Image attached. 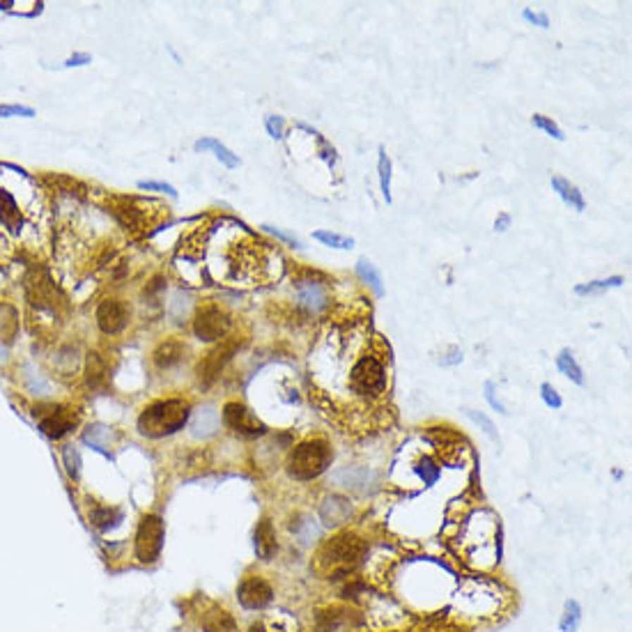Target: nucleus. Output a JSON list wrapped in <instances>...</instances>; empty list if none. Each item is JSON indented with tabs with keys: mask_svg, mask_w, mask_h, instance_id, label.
I'll return each instance as SVG.
<instances>
[{
	"mask_svg": "<svg viewBox=\"0 0 632 632\" xmlns=\"http://www.w3.org/2000/svg\"><path fill=\"white\" fill-rule=\"evenodd\" d=\"M579 621H582V609L575 600H568L564 607V616H561L559 628L561 632H575L579 628Z\"/></svg>",
	"mask_w": 632,
	"mask_h": 632,
	"instance_id": "393cba45",
	"label": "nucleus"
},
{
	"mask_svg": "<svg viewBox=\"0 0 632 632\" xmlns=\"http://www.w3.org/2000/svg\"><path fill=\"white\" fill-rule=\"evenodd\" d=\"M237 598L247 609H262L265 605L271 602L274 591L265 577L260 575H249L242 579V584L237 586Z\"/></svg>",
	"mask_w": 632,
	"mask_h": 632,
	"instance_id": "9d476101",
	"label": "nucleus"
},
{
	"mask_svg": "<svg viewBox=\"0 0 632 632\" xmlns=\"http://www.w3.org/2000/svg\"><path fill=\"white\" fill-rule=\"evenodd\" d=\"M63 462H65L67 473L74 481L81 476V455H78V451L74 449V446H65L63 449Z\"/></svg>",
	"mask_w": 632,
	"mask_h": 632,
	"instance_id": "c756f323",
	"label": "nucleus"
},
{
	"mask_svg": "<svg viewBox=\"0 0 632 632\" xmlns=\"http://www.w3.org/2000/svg\"><path fill=\"white\" fill-rule=\"evenodd\" d=\"M223 423L235 430V433H242V435H262L265 433V426H262V421L253 414V411L249 407H244L242 402H225L223 407Z\"/></svg>",
	"mask_w": 632,
	"mask_h": 632,
	"instance_id": "9b49d317",
	"label": "nucleus"
},
{
	"mask_svg": "<svg viewBox=\"0 0 632 632\" xmlns=\"http://www.w3.org/2000/svg\"><path fill=\"white\" fill-rule=\"evenodd\" d=\"M311 389L343 433H373L391 414L389 345L364 320L331 324L311 354Z\"/></svg>",
	"mask_w": 632,
	"mask_h": 632,
	"instance_id": "f257e3e1",
	"label": "nucleus"
},
{
	"mask_svg": "<svg viewBox=\"0 0 632 632\" xmlns=\"http://www.w3.org/2000/svg\"><path fill=\"white\" fill-rule=\"evenodd\" d=\"M138 189H143V191H159V193H168L171 198H175L178 196V191H175L171 184H166V182H138Z\"/></svg>",
	"mask_w": 632,
	"mask_h": 632,
	"instance_id": "c9c22d12",
	"label": "nucleus"
},
{
	"mask_svg": "<svg viewBox=\"0 0 632 632\" xmlns=\"http://www.w3.org/2000/svg\"><path fill=\"white\" fill-rule=\"evenodd\" d=\"M184 352H187V347H184L182 340L168 338V340H163V343L154 349L152 361L159 366V368H171V366H175V364L180 361V359L184 357Z\"/></svg>",
	"mask_w": 632,
	"mask_h": 632,
	"instance_id": "dca6fc26",
	"label": "nucleus"
},
{
	"mask_svg": "<svg viewBox=\"0 0 632 632\" xmlns=\"http://www.w3.org/2000/svg\"><path fill=\"white\" fill-rule=\"evenodd\" d=\"M104 440H111L109 428H104V426H92V428H87V430H85V435H83V442H85V444H92L94 449H99V451H104Z\"/></svg>",
	"mask_w": 632,
	"mask_h": 632,
	"instance_id": "2f4dec72",
	"label": "nucleus"
},
{
	"mask_svg": "<svg viewBox=\"0 0 632 632\" xmlns=\"http://www.w3.org/2000/svg\"><path fill=\"white\" fill-rule=\"evenodd\" d=\"M508 595L488 579H467L458 593V609L469 619H492L506 607Z\"/></svg>",
	"mask_w": 632,
	"mask_h": 632,
	"instance_id": "20e7f679",
	"label": "nucleus"
},
{
	"mask_svg": "<svg viewBox=\"0 0 632 632\" xmlns=\"http://www.w3.org/2000/svg\"><path fill=\"white\" fill-rule=\"evenodd\" d=\"M464 411H467V416H469L471 421H476V423H478L483 430H485V433H488L490 437H497L495 423H492V421H490L485 414H483V411H473V409H464Z\"/></svg>",
	"mask_w": 632,
	"mask_h": 632,
	"instance_id": "72a5a7b5",
	"label": "nucleus"
},
{
	"mask_svg": "<svg viewBox=\"0 0 632 632\" xmlns=\"http://www.w3.org/2000/svg\"><path fill=\"white\" fill-rule=\"evenodd\" d=\"M313 237L322 244H327V247L331 249H352L354 247V240H349V237H343V235H336V233H327V230H318L313 233Z\"/></svg>",
	"mask_w": 632,
	"mask_h": 632,
	"instance_id": "cd10ccee",
	"label": "nucleus"
},
{
	"mask_svg": "<svg viewBox=\"0 0 632 632\" xmlns=\"http://www.w3.org/2000/svg\"><path fill=\"white\" fill-rule=\"evenodd\" d=\"M35 419L39 421L42 433L51 440H60L78 423V409L69 405H49L35 409Z\"/></svg>",
	"mask_w": 632,
	"mask_h": 632,
	"instance_id": "0eeeda50",
	"label": "nucleus"
},
{
	"mask_svg": "<svg viewBox=\"0 0 632 632\" xmlns=\"http://www.w3.org/2000/svg\"><path fill=\"white\" fill-rule=\"evenodd\" d=\"M5 357H7V349H5L3 343H0V361H5Z\"/></svg>",
	"mask_w": 632,
	"mask_h": 632,
	"instance_id": "a18cd8bd",
	"label": "nucleus"
},
{
	"mask_svg": "<svg viewBox=\"0 0 632 632\" xmlns=\"http://www.w3.org/2000/svg\"><path fill=\"white\" fill-rule=\"evenodd\" d=\"M531 122H533V125H536L538 129L545 131V134H550L552 138H557V140H564V138H566V136H564V131H561V129L554 125V122H552L550 118H545V116H533Z\"/></svg>",
	"mask_w": 632,
	"mask_h": 632,
	"instance_id": "473e14b6",
	"label": "nucleus"
},
{
	"mask_svg": "<svg viewBox=\"0 0 632 632\" xmlns=\"http://www.w3.org/2000/svg\"><path fill=\"white\" fill-rule=\"evenodd\" d=\"M90 60H92V58L87 56V54H76V56H72V58L67 60L65 67H81V65H87V63H90Z\"/></svg>",
	"mask_w": 632,
	"mask_h": 632,
	"instance_id": "a19ab883",
	"label": "nucleus"
},
{
	"mask_svg": "<svg viewBox=\"0 0 632 632\" xmlns=\"http://www.w3.org/2000/svg\"><path fill=\"white\" fill-rule=\"evenodd\" d=\"M19 331V313L10 304H0V343H10Z\"/></svg>",
	"mask_w": 632,
	"mask_h": 632,
	"instance_id": "aec40b11",
	"label": "nucleus"
},
{
	"mask_svg": "<svg viewBox=\"0 0 632 632\" xmlns=\"http://www.w3.org/2000/svg\"><path fill=\"white\" fill-rule=\"evenodd\" d=\"M331 460V449L327 440L322 437H311L297 444L287 458V473L295 481H311L327 469Z\"/></svg>",
	"mask_w": 632,
	"mask_h": 632,
	"instance_id": "39448f33",
	"label": "nucleus"
},
{
	"mask_svg": "<svg viewBox=\"0 0 632 632\" xmlns=\"http://www.w3.org/2000/svg\"><path fill=\"white\" fill-rule=\"evenodd\" d=\"M366 554V543L359 538L357 533H338V536L329 538L324 545L318 550L315 557V568L320 570L324 577L329 579H340L347 575L349 570L361 564Z\"/></svg>",
	"mask_w": 632,
	"mask_h": 632,
	"instance_id": "f03ea898",
	"label": "nucleus"
},
{
	"mask_svg": "<svg viewBox=\"0 0 632 632\" xmlns=\"http://www.w3.org/2000/svg\"><path fill=\"white\" fill-rule=\"evenodd\" d=\"M357 271H359V276H361L366 283L375 290L377 295H382V276H380V271L375 269V265H373L371 260H366V258L359 260Z\"/></svg>",
	"mask_w": 632,
	"mask_h": 632,
	"instance_id": "a878e982",
	"label": "nucleus"
},
{
	"mask_svg": "<svg viewBox=\"0 0 632 632\" xmlns=\"http://www.w3.org/2000/svg\"><path fill=\"white\" fill-rule=\"evenodd\" d=\"M256 552L265 561H269L276 552V533L269 520H260V524L256 526Z\"/></svg>",
	"mask_w": 632,
	"mask_h": 632,
	"instance_id": "f3484780",
	"label": "nucleus"
},
{
	"mask_svg": "<svg viewBox=\"0 0 632 632\" xmlns=\"http://www.w3.org/2000/svg\"><path fill=\"white\" fill-rule=\"evenodd\" d=\"M540 393H543V400H545V405L547 407H554V409H559L561 405H564V400L559 398V393L552 389L550 384H543L540 386Z\"/></svg>",
	"mask_w": 632,
	"mask_h": 632,
	"instance_id": "e433bc0d",
	"label": "nucleus"
},
{
	"mask_svg": "<svg viewBox=\"0 0 632 632\" xmlns=\"http://www.w3.org/2000/svg\"><path fill=\"white\" fill-rule=\"evenodd\" d=\"M122 520V511L120 508H111V506H94L90 511V524L99 531H109L113 529L118 522Z\"/></svg>",
	"mask_w": 632,
	"mask_h": 632,
	"instance_id": "412c9836",
	"label": "nucleus"
},
{
	"mask_svg": "<svg viewBox=\"0 0 632 632\" xmlns=\"http://www.w3.org/2000/svg\"><path fill=\"white\" fill-rule=\"evenodd\" d=\"M557 366L559 371L564 373L566 377H570L575 384H584V375H582V368L577 366V361L573 359V354L568 352V349H564L559 357H557Z\"/></svg>",
	"mask_w": 632,
	"mask_h": 632,
	"instance_id": "b1692460",
	"label": "nucleus"
},
{
	"mask_svg": "<svg viewBox=\"0 0 632 632\" xmlns=\"http://www.w3.org/2000/svg\"><path fill=\"white\" fill-rule=\"evenodd\" d=\"M35 111L28 106H0V118H32Z\"/></svg>",
	"mask_w": 632,
	"mask_h": 632,
	"instance_id": "f704fd0d",
	"label": "nucleus"
},
{
	"mask_svg": "<svg viewBox=\"0 0 632 632\" xmlns=\"http://www.w3.org/2000/svg\"><path fill=\"white\" fill-rule=\"evenodd\" d=\"M552 187H554V191L559 193L561 198H564L566 205L575 207L577 212H582V209H584V198H582V193L577 191L575 184H570L568 180L559 178V175H557V178H552Z\"/></svg>",
	"mask_w": 632,
	"mask_h": 632,
	"instance_id": "4be33fe9",
	"label": "nucleus"
},
{
	"mask_svg": "<svg viewBox=\"0 0 632 632\" xmlns=\"http://www.w3.org/2000/svg\"><path fill=\"white\" fill-rule=\"evenodd\" d=\"M111 212L116 214L127 228H145L150 225V212L147 205H140L134 198H111Z\"/></svg>",
	"mask_w": 632,
	"mask_h": 632,
	"instance_id": "f8f14e48",
	"label": "nucleus"
},
{
	"mask_svg": "<svg viewBox=\"0 0 632 632\" xmlns=\"http://www.w3.org/2000/svg\"><path fill=\"white\" fill-rule=\"evenodd\" d=\"M249 632H269V630H267V623L260 621V623H253V626L249 628Z\"/></svg>",
	"mask_w": 632,
	"mask_h": 632,
	"instance_id": "37998d69",
	"label": "nucleus"
},
{
	"mask_svg": "<svg viewBox=\"0 0 632 632\" xmlns=\"http://www.w3.org/2000/svg\"><path fill=\"white\" fill-rule=\"evenodd\" d=\"M297 299L306 309L318 313L329 304V295H327V287L318 283V280H297Z\"/></svg>",
	"mask_w": 632,
	"mask_h": 632,
	"instance_id": "2eb2a0df",
	"label": "nucleus"
},
{
	"mask_svg": "<svg viewBox=\"0 0 632 632\" xmlns=\"http://www.w3.org/2000/svg\"><path fill=\"white\" fill-rule=\"evenodd\" d=\"M129 309L120 299H104L97 309V324L104 333H118L127 327Z\"/></svg>",
	"mask_w": 632,
	"mask_h": 632,
	"instance_id": "ddd939ff",
	"label": "nucleus"
},
{
	"mask_svg": "<svg viewBox=\"0 0 632 632\" xmlns=\"http://www.w3.org/2000/svg\"><path fill=\"white\" fill-rule=\"evenodd\" d=\"M191 414L189 400L182 398H168V400H156L152 405H147L138 416V430L145 437L159 440V437L173 435L187 426Z\"/></svg>",
	"mask_w": 632,
	"mask_h": 632,
	"instance_id": "7ed1b4c3",
	"label": "nucleus"
},
{
	"mask_svg": "<svg viewBox=\"0 0 632 632\" xmlns=\"http://www.w3.org/2000/svg\"><path fill=\"white\" fill-rule=\"evenodd\" d=\"M196 150H212L214 156L225 166V168H237V166H240V159H237V154H233L225 145H221V143H218V140H214V138H203V140H198V143H196Z\"/></svg>",
	"mask_w": 632,
	"mask_h": 632,
	"instance_id": "5701e85b",
	"label": "nucleus"
},
{
	"mask_svg": "<svg viewBox=\"0 0 632 632\" xmlns=\"http://www.w3.org/2000/svg\"><path fill=\"white\" fill-rule=\"evenodd\" d=\"M163 547V520L159 515H145L136 531V559L154 564Z\"/></svg>",
	"mask_w": 632,
	"mask_h": 632,
	"instance_id": "423d86ee",
	"label": "nucleus"
},
{
	"mask_svg": "<svg viewBox=\"0 0 632 632\" xmlns=\"http://www.w3.org/2000/svg\"><path fill=\"white\" fill-rule=\"evenodd\" d=\"M267 131L271 138H280L283 136V120L280 118H267Z\"/></svg>",
	"mask_w": 632,
	"mask_h": 632,
	"instance_id": "4c0bfd02",
	"label": "nucleus"
},
{
	"mask_svg": "<svg viewBox=\"0 0 632 632\" xmlns=\"http://www.w3.org/2000/svg\"><path fill=\"white\" fill-rule=\"evenodd\" d=\"M198 623L203 632H237L235 619L214 602H205L198 614Z\"/></svg>",
	"mask_w": 632,
	"mask_h": 632,
	"instance_id": "4468645a",
	"label": "nucleus"
},
{
	"mask_svg": "<svg viewBox=\"0 0 632 632\" xmlns=\"http://www.w3.org/2000/svg\"><path fill=\"white\" fill-rule=\"evenodd\" d=\"M524 19H526V21L538 23L540 28H547V25H550V21H547V16H545V14H533V12H529V10L524 12Z\"/></svg>",
	"mask_w": 632,
	"mask_h": 632,
	"instance_id": "79ce46f5",
	"label": "nucleus"
},
{
	"mask_svg": "<svg viewBox=\"0 0 632 632\" xmlns=\"http://www.w3.org/2000/svg\"><path fill=\"white\" fill-rule=\"evenodd\" d=\"M214 428H216L214 409H209V407L200 409L196 421H193V430H196V435H209V433H214Z\"/></svg>",
	"mask_w": 632,
	"mask_h": 632,
	"instance_id": "c85d7f7f",
	"label": "nucleus"
},
{
	"mask_svg": "<svg viewBox=\"0 0 632 632\" xmlns=\"http://www.w3.org/2000/svg\"><path fill=\"white\" fill-rule=\"evenodd\" d=\"M623 283L621 276H614V278H607V280H593V283L589 285H577L575 292L577 295H595V292H602V290L607 287H619Z\"/></svg>",
	"mask_w": 632,
	"mask_h": 632,
	"instance_id": "7c9ffc66",
	"label": "nucleus"
},
{
	"mask_svg": "<svg viewBox=\"0 0 632 632\" xmlns=\"http://www.w3.org/2000/svg\"><path fill=\"white\" fill-rule=\"evenodd\" d=\"M506 223H508V216H502V218H499V221H497V230H504V225H506Z\"/></svg>",
	"mask_w": 632,
	"mask_h": 632,
	"instance_id": "c03bdc74",
	"label": "nucleus"
},
{
	"mask_svg": "<svg viewBox=\"0 0 632 632\" xmlns=\"http://www.w3.org/2000/svg\"><path fill=\"white\" fill-rule=\"evenodd\" d=\"M0 223L14 233L19 230V225H21L19 205H16V198L10 191H0Z\"/></svg>",
	"mask_w": 632,
	"mask_h": 632,
	"instance_id": "a211bd4d",
	"label": "nucleus"
},
{
	"mask_svg": "<svg viewBox=\"0 0 632 632\" xmlns=\"http://www.w3.org/2000/svg\"><path fill=\"white\" fill-rule=\"evenodd\" d=\"M377 168H380L382 196L386 198V203H391V161H389V156H386L384 147H380V163H377Z\"/></svg>",
	"mask_w": 632,
	"mask_h": 632,
	"instance_id": "bb28decb",
	"label": "nucleus"
},
{
	"mask_svg": "<svg viewBox=\"0 0 632 632\" xmlns=\"http://www.w3.org/2000/svg\"><path fill=\"white\" fill-rule=\"evenodd\" d=\"M228 329H230V315H228L221 306L216 304H205L200 306L193 320V331L200 340H221Z\"/></svg>",
	"mask_w": 632,
	"mask_h": 632,
	"instance_id": "6e6552de",
	"label": "nucleus"
},
{
	"mask_svg": "<svg viewBox=\"0 0 632 632\" xmlns=\"http://www.w3.org/2000/svg\"><path fill=\"white\" fill-rule=\"evenodd\" d=\"M485 398H488V402H490V405H492L497 411H502V414H508L506 407L495 398V386H492V382H488V384H485Z\"/></svg>",
	"mask_w": 632,
	"mask_h": 632,
	"instance_id": "ea45409f",
	"label": "nucleus"
},
{
	"mask_svg": "<svg viewBox=\"0 0 632 632\" xmlns=\"http://www.w3.org/2000/svg\"><path fill=\"white\" fill-rule=\"evenodd\" d=\"M85 380H87V386H90V389H101V386L106 384V380H109V368H106V364H104V359L97 352L87 354Z\"/></svg>",
	"mask_w": 632,
	"mask_h": 632,
	"instance_id": "6ab92c4d",
	"label": "nucleus"
},
{
	"mask_svg": "<svg viewBox=\"0 0 632 632\" xmlns=\"http://www.w3.org/2000/svg\"><path fill=\"white\" fill-rule=\"evenodd\" d=\"M237 345H240V338H225L221 345H216L212 352H207L198 364V380L203 386L212 384L218 373L223 371V366L230 361V357L235 354Z\"/></svg>",
	"mask_w": 632,
	"mask_h": 632,
	"instance_id": "1a4fd4ad",
	"label": "nucleus"
},
{
	"mask_svg": "<svg viewBox=\"0 0 632 632\" xmlns=\"http://www.w3.org/2000/svg\"><path fill=\"white\" fill-rule=\"evenodd\" d=\"M262 228H265L267 233L276 235L278 240H283V242H287V244H292V247H299V240H297V237L287 235V233H283V230H278V228H274V225H262Z\"/></svg>",
	"mask_w": 632,
	"mask_h": 632,
	"instance_id": "58836bf2",
	"label": "nucleus"
}]
</instances>
